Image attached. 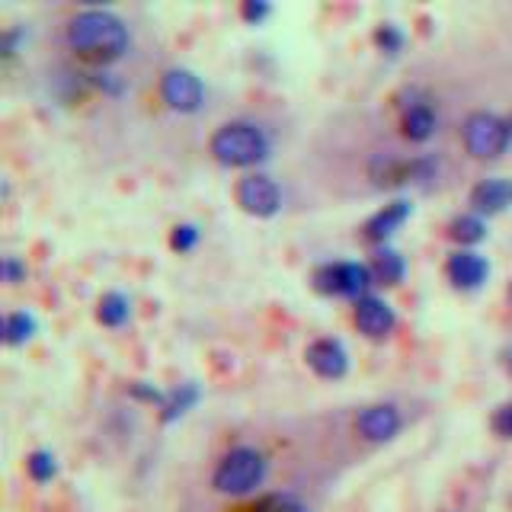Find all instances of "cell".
<instances>
[{
	"label": "cell",
	"instance_id": "obj_1",
	"mask_svg": "<svg viewBox=\"0 0 512 512\" xmlns=\"http://www.w3.org/2000/svg\"><path fill=\"white\" fill-rule=\"evenodd\" d=\"M64 42L90 68H109L132 48V32L119 13L106 7H84L64 26Z\"/></svg>",
	"mask_w": 512,
	"mask_h": 512
},
{
	"label": "cell",
	"instance_id": "obj_2",
	"mask_svg": "<svg viewBox=\"0 0 512 512\" xmlns=\"http://www.w3.org/2000/svg\"><path fill=\"white\" fill-rule=\"evenodd\" d=\"M208 154H212L215 164L228 170L253 173L272 157V138L263 125L247 122V119H231L218 125L212 138H208Z\"/></svg>",
	"mask_w": 512,
	"mask_h": 512
},
{
	"label": "cell",
	"instance_id": "obj_3",
	"mask_svg": "<svg viewBox=\"0 0 512 512\" xmlns=\"http://www.w3.org/2000/svg\"><path fill=\"white\" fill-rule=\"evenodd\" d=\"M269 477V458L253 445H234L212 471V487L221 496H250Z\"/></svg>",
	"mask_w": 512,
	"mask_h": 512
},
{
	"label": "cell",
	"instance_id": "obj_4",
	"mask_svg": "<svg viewBox=\"0 0 512 512\" xmlns=\"http://www.w3.org/2000/svg\"><path fill=\"white\" fill-rule=\"evenodd\" d=\"M311 285L317 295L324 298H346L356 304L359 298L372 295L375 288V276H372V266L359 263V260H330V263H320L311 272Z\"/></svg>",
	"mask_w": 512,
	"mask_h": 512
},
{
	"label": "cell",
	"instance_id": "obj_5",
	"mask_svg": "<svg viewBox=\"0 0 512 512\" xmlns=\"http://www.w3.org/2000/svg\"><path fill=\"white\" fill-rule=\"evenodd\" d=\"M461 144L474 160H496L509 151L512 132L506 116H496L490 109H474L468 119L461 122Z\"/></svg>",
	"mask_w": 512,
	"mask_h": 512
},
{
	"label": "cell",
	"instance_id": "obj_6",
	"mask_svg": "<svg viewBox=\"0 0 512 512\" xmlns=\"http://www.w3.org/2000/svg\"><path fill=\"white\" fill-rule=\"evenodd\" d=\"M439 173L436 154H416V157H397V154H375L368 160V176L378 189H397L413 183H429Z\"/></svg>",
	"mask_w": 512,
	"mask_h": 512
},
{
	"label": "cell",
	"instance_id": "obj_7",
	"mask_svg": "<svg viewBox=\"0 0 512 512\" xmlns=\"http://www.w3.org/2000/svg\"><path fill=\"white\" fill-rule=\"evenodd\" d=\"M157 93H160V103L173 112H180V116H196V112L205 106V96H208L202 77L189 68H180V64L160 74Z\"/></svg>",
	"mask_w": 512,
	"mask_h": 512
},
{
	"label": "cell",
	"instance_id": "obj_8",
	"mask_svg": "<svg viewBox=\"0 0 512 512\" xmlns=\"http://www.w3.org/2000/svg\"><path fill=\"white\" fill-rule=\"evenodd\" d=\"M234 199L253 218H276L282 212V189L269 173H244L234 186Z\"/></svg>",
	"mask_w": 512,
	"mask_h": 512
},
{
	"label": "cell",
	"instance_id": "obj_9",
	"mask_svg": "<svg viewBox=\"0 0 512 512\" xmlns=\"http://www.w3.org/2000/svg\"><path fill=\"white\" fill-rule=\"evenodd\" d=\"M352 320H356V330L365 336V340H388V336L397 330V311L391 308L388 298L381 295H365L352 304Z\"/></svg>",
	"mask_w": 512,
	"mask_h": 512
},
{
	"label": "cell",
	"instance_id": "obj_10",
	"mask_svg": "<svg viewBox=\"0 0 512 512\" xmlns=\"http://www.w3.org/2000/svg\"><path fill=\"white\" fill-rule=\"evenodd\" d=\"M304 362L317 375L327 381H340L349 375V349L340 336H317L304 349Z\"/></svg>",
	"mask_w": 512,
	"mask_h": 512
},
{
	"label": "cell",
	"instance_id": "obj_11",
	"mask_svg": "<svg viewBox=\"0 0 512 512\" xmlns=\"http://www.w3.org/2000/svg\"><path fill=\"white\" fill-rule=\"evenodd\" d=\"M445 279L458 292H480L490 279V260L480 250H452L445 260Z\"/></svg>",
	"mask_w": 512,
	"mask_h": 512
},
{
	"label": "cell",
	"instance_id": "obj_12",
	"mask_svg": "<svg viewBox=\"0 0 512 512\" xmlns=\"http://www.w3.org/2000/svg\"><path fill=\"white\" fill-rule=\"evenodd\" d=\"M439 128V112L429 103V96L410 90V100L400 103V135L410 144H426Z\"/></svg>",
	"mask_w": 512,
	"mask_h": 512
},
{
	"label": "cell",
	"instance_id": "obj_13",
	"mask_svg": "<svg viewBox=\"0 0 512 512\" xmlns=\"http://www.w3.org/2000/svg\"><path fill=\"white\" fill-rule=\"evenodd\" d=\"M400 429H404V416L397 404H368L356 416V432L368 445L394 442Z\"/></svg>",
	"mask_w": 512,
	"mask_h": 512
},
{
	"label": "cell",
	"instance_id": "obj_14",
	"mask_svg": "<svg viewBox=\"0 0 512 512\" xmlns=\"http://www.w3.org/2000/svg\"><path fill=\"white\" fill-rule=\"evenodd\" d=\"M410 215H413V202L410 199H391L388 205H381L375 215L365 218L362 240H365V244H372V250L384 247L410 221Z\"/></svg>",
	"mask_w": 512,
	"mask_h": 512
},
{
	"label": "cell",
	"instance_id": "obj_15",
	"mask_svg": "<svg viewBox=\"0 0 512 512\" xmlns=\"http://www.w3.org/2000/svg\"><path fill=\"white\" fill-rule=\"evenodd\" d=\"M468 205L471 212H477L480 218H493L503 215L512 208V180L509 176H487L471 186L468 192Z\"/></svg>",
	"mask_w": 512,
	"mask_h": 512
},
{
	"label": "cell",
	"instance_id": "obj_16",
	"mask_svg": "<svg viewBox=\"0 0 512 512\" xmlns=\"http://www.w3.org/2000/svg\"><path fill=\"white\" fill-rule=\"evenodd\" d=\"M199 400H202V384L199 381H180V384H173V388L167 391L164 407H160V423H164V426L180 423L183 416L199 404Z\"/></svg>",
	"mask_w": 512,
	"mask_h": 512
},
{
	"label": "cell",
	"instance_id": "obj_17",
	"mask_svg": "<svg viewBox=\"0 0 512 512\" xmlns=\"http://www.w3.org/2000/svg\"><path fill=\"white\" fill-rule=\"evenodd\" d=\"M372 276H375V285H384V288H397L400 282L407 279V260L404 253L394 250L391 244L384 247H375L372 250Z\"/></svg>",
	"mask_w": 512,
	"mask_h": 512
},
{
	"label": "cell",
	"instance_id": "obj_18",
	"mask_svg": "<svg viewBox=\"0 0 512 512\" xmlns=\"http://www.w3.org/2000/svg\"><path fill=\"white\" fill-rule=\"evenodd\" d=\"M128 320H132V298L119 288H109V292L100 295L96 301V324L100 327H109V330H119L125 327Z\"/></svg>",
	"mask_w": 512,
	"mask_h": 512
},
{
	"label": "cell",
	"instance_id": "obj_19",
	"mask_svg": "<svg viewBox=\"0 0 512 512\" xmlns=\"http://www.w3.org/2000/svg\"><path fill=\"white\" fill-rule=\"evenodd\" d=\"M487 234H490L487 218H480L477 212H471V208L448 221V237H452L461 250H477V244H484Z\"/></svg>",
	"mask_w": 512,
	"mask_h": 512
},
{
	"label": "cell",
	"instance_id": "obj_20",
	"mask_svg": "<svg viewBox=\"0 0 512 512\" xmlns=\"http://www.w3.org/2000/svg\"><path fill=\"white\" fill-rule=\"evenodd\" d=\"M36 333H39V320H36V314H32V311L20 308V311L4 314V324H0V336H4V343L10 349L26 346Z\"/></svg>",
	"mask_w": 512,
	"mask_h": 512
},
{
	"label": "cell",
	"instance_id": "obj_21",
	"mask_svg": "<svg viewBox=\"0 0 512 512\" xmlns=\"http://www.w3.org/2000/svg\"><path fill=\"white\" fill-rule=\"evenodd\" d=\"M26 474L32 484H52L58 477V458L55 452H48V448H32L26 455Z\"/></svg>",
	"mask_w": 512,
	"mask_h": 512
},
{
	"label": "cell",
	"instance_id": "obj_22",
	"mask_svg": "<svg viewBox=\"0 0 512 512\" xmlns=\"http://www.w3.org/2000/svg\"><path fill=\"white\" fill-rule=\"evenodd\" d=\"M372 42L381 55H388V58H397L400 52H404V45H407V32L400 29L397 23H378L375 32H372Z\"/></svg>",
	"mask_w": 512,
	"mask_h": 512
},
{
	"label": "cell",
	"instance_id": "obj_23",
	"mask_svg": "<svg viewBox=\"0 0 512 512\" xmlns=\"http://www.w3.org/2000/svg\"><path fill=\"white\" fill-rule=\"evenodd\" d=\"M250 512H311V509L304 500H298L295 493H266L256 500Z\"/></svg>",
	"mask_w": 512,
	"mask_h": 512
},
{
	"label": "cell",
	"instance_id": "obj_24",
	"mask_svg": "<svg viewBox=\"0 0 512 512\" xmlns=\"http://www.w3.org/2000/svg\"><path fill=\"white\" fill-rule=\"evenodd\" d=\"M199 244H202V228H199V224H192V221L173 224V231H170V250L173 253H192Z\"/></svg>",
	"mask_w": 512,
	"mask_h": 512
},
{
	"label": "cell",
	"instance_id": "obj_25",
	"mask_svg": "<svg viewBox=\"0 0 512 512\" xmlns=\"http://www.w3.org/2000/svg\"><path fill=\"white\" fill-rule=\"evenodd\" d=\"M87 87H93L96 93L109 96V100H119V96L125 93L122 77H116V74L106 71V68H93V71L87 74Z\"/></svg>",
	"mask_w": 512,
	"mask_h": 512
},
{
	"label": "cell",
	"instance_id": "obj_26",
	"mask_svg": "<svg viewBox=\"0 0 512 512\" xmlns=\"http://www.w3.org/2000/svg\"><path fill=\"white\" fill-rule=\"evenodd\" d=\"M128 397L138 400V404H148V407H164V400H167V391L164 388H157V384L151 381H132L128 384Z\"/></svg>",
	"mask_w": 512,
	"mask_h": 512
},
{
	"label": "cell",
	"instance_id": "obj_27",
	"mask_svg": "<svg viewBox=\"0 0 512 512\" xmlns=\"http://www.w3.org/2000/svg\"><path fill=\"white\" fill-rule=\"evenodd\" d=\"M272 7L269 0H244V4H240V20H244L247 26H263L269 16H272Z\"/></svg>",
	"mask_w": 512,
	"mask_h": 512
},
{
	"label": "cell",
	"instance_id": "obj_28",
	"mask_svg": "<svg viewBox=\"0 0 512 512\" xmlns=\"http://www.w3.org/2000/svg\"><path fill=\"white\" fill-rule=\"evenodd\" d=\"M26 276H29V269H26V263L16 253H7L4 260H0V282L20 285V282H26Z\"/></svg>",
	"mask_w": 512,
	"mask_h": 512
},
{
	"label": "cell",
	"instance_id": "obj_29",
	"mask_svg": "<svg viewBox=\"0 0 512 512\" xmlns=\"http://www.w3.org/2000/svg\"><path fill=\"white\" fill-rule=\"evenodd\" d=\"M23 42H26V29L23 26H7L4 32H0V58H4V61L16 58V52H20Z\"/></svg>",
	"mask_w": 512,
	"mask_h": 512
},
{
	"label": "cell",
	"instance_id": "obj_30",
	"mask_svg": "<svg viewBox=\"0 0 512 512\" xmlns=\"http://www.w3.org/2000/svg\"><path fill=\"white\" fill-rule=\"evenodd\" d=\"M493 432H496V436H503V439H512V400L506 407H500L493 413Z\"/></svg>",
	"mask_w": 512,
	"mask_h": 512
},
{
	"label": "cell",
	"instance_id": "obj_31",
	"mask_svg": "<svg viewBox=\"0 0 512 512\" xmlns=\"http://www.w3.org/2000/svg\"><path fill=\"white\" fill-rule=\"evenodd\" d=\"M503 365H506V372L512 375V346H509V349L503 352Z\"/></svg>",
	"mask_w": 512,
	"mask_h": 512
},
{
	"label": "cell",
	"instance_id": "obj_32",
	"mask_svg": "<svg viewBox=\"0 0 512 512\" xmlns=\"http://www.w3.org/2000/svg\"><path fill=\"white\" fill-rule=\"evenodd\" d=\"M506 122H509V132H512V116H506Z\"/></svg>",
	"mask_w": 512,
	"mask_h": 512
}]
</instances>
